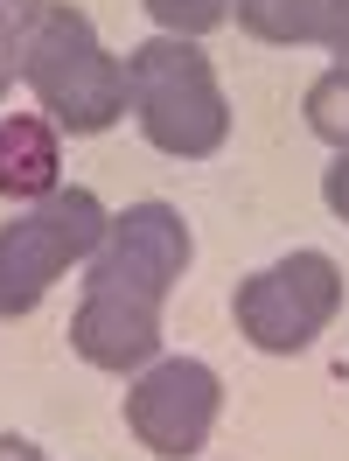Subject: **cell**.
Returning <instances> with one entry per match:
<instances>
[{
    "label": "cell",
    "mask_w": 349,
    "mask_h": 461,
    "mask_svg": "<svg viewBox=\"0 0 349 461\" xmlns=\"http://www.w3.org/2000/svg\"><path fill=\"white\" fill-rule=\"evenodd\" d=\"M126 113L140 119L147 147L174 161H210L231 140V105L217 91L210 57L189 35H147L126 57Z\"/></svg>",
    "instance_id": "1"
},
{
    "label": "cell",
    "mask_w": 349,
    "mask_h": 461,
    "mask_svg": "<svg viewBox=\"0 0 349 461\" xmlns=\"http://www.w3.org/2000/svg\"><path fill=\"white\" fill-rule=\"evenodd\" d=\"M22 77H29L42 119L63 126V133H105L126 113V63L105 57L91 14L70 7V0L42 7L29 50H22Z\"/></svg>",
    "instance_id": "2"
},
{
    "label": "cell",
    "mask_w": 349,
    "mask_h": 461,
    "mask_svg": "<svg viewBox=\"0 0 349 461\" xmlns=\"http://www.w3.org/2000/svg\"><path fill=\"white\" fill-rule=\"evenodd\" d=\"M105 230H112L105 203L91 196V189H77V182L49 189L29 217L0 224V321L42 308V294L57 287L70 266H85L105 245Z\"/></svg>",
    "instance_id": "3"
},
{
    "label": "cell",
    "mask_w": 349,
    "mask_h": 461,
    "mask_svg": "<svg viewBox=\"0 0 349 461\" xmlns=\"http://www.w3.org/2000/svg\"><path fill=\"white\" fill-rule=\"evenodd\" d=\"M231 315H237V336L252 349L300 357L328 321L343 315V266L328 252H315V245H300V252H287V259H273V266L237 280Z\"/></svg>",
    "instance_id": "4"
},
{
    "label": "cell",
    "mask_w": 349,
    "mask_h": 461,
    "mask_svg": "<svg viewBox=\"0 0 349 461\" xmlns=\"http://www.w3.org/2000/svg\"><path fill=\"white\" fill-rule=\"evenodd\" d=\"M217 412H224V377L210 371L203 357H154V364H140L133 392H126L133 440L147 455H168V461L203 455Z\"/></svg>",
    "instance_id": "5"
},
{
    "label": "cell",
    "mask_w": 349,
    "mask_h": 461,
    "mask_svg": "<svg viewBox=\"0 0 349 461\" xmlns=\"http://www.w3.org/2000/svg\"><path fill=\"white\" fill-rule=\"evenodd\" d=\"M196 259V238H189V217L174 210V203L147 196V203H126L105 230V245L91 252V273L98 280H119V287H140V294H161L189 273Z\"/></svg>",
    "instance_id": "6"
},
{
    "label": "cell",
    "mask_w": 349,
    "mask_h": 461,
    "mask_svg": "<svg viewBox=\"0 0 349 461\" xmlns=\"http://www.w3.org/2000/svg\"><path fill=\"white\" fill-rule=\"evenodd\" d=\"M70 349L91 371H140L161 357V294L85 273V301L70 315Z\"/></svg>",
    "instance_id": "7"
},
{
    "label": "cell",
    "mask_w": 349,
    "mask_h": 461,
    "mask_svg": "<svg viewBox=\"0 0 349 461\" xmlns=\"http://www.w3.org/2000/svg\"><path fill=\"white\" fill-rule=\"evenodd\" d=\"M49 189H63L57 126L42 113H0V196L42 203Z\"/></svg>",
    "instance_id": "8"
},
{
    "label": "cell",
    "mask_w": 349,
    "mask_h": 461,
    "mask_svg": "<svg viewBox=\"0 0 349 461\" xmlns=\"http://www.w3.org/2000/svg\"><path fill=\"white\" fill-rule=\"evenodd\" d=\"M300 119H308V133H315V140H328L336 154L349 147V63L321 70L315 85H308V98H300Z\"/></svg>",
    "instance_id": "9"
},
{
    "label": "cell",
    "mask_w": 349,
    "mask_h": 461,
    "mask_svg": "<svg viewBox=\"0 0 349 461\" xmlns=\"http://www.w3.org/2000/svg\"><path fill=\"white\" fill-rule=\"evenodd\" d=\"M231 22L252 35V42H273V50H300V42H308L300 0H231Z\"/></svg>",
    "instance_id": "10"
},
{
    "label": "cell",
    "mask_w": 349,
    "mask_h": 461,
    "mask_svg": "<svg viewBox=\"0 0 349 461\" xmlns=\"http://www.w3.org/2000/svg\"><path fill=\"white\" fill-rule=\"evenodd\" d=\"M42 7H49V0H0V98H7V85L22 77V50H29Z\"/></svg>",
    "instance_id": "11"
},
{
    "label": "cell",
    "mask_w": 349,
    "mask_h": 461,
    "mask_svg": "<svg viewBox=\"0 0 349 461\" xmlns=\"http://www.w3.org/2000/svg\"><path fill=\"white\" fill-rule=\"evenodd\" d=\"M147 14L161 22V35H210L231 22V0H147Z\"/></svg>",
    "instance_id": "12"
},
{
    "label": "cell",
    "mask_w": 349,
    "mask_h": 461,
    "mask_svg": "<svg viewBox=\"0 0 349 461\" xmlns=\"http://www.w3.org/2000/svg\"><path fill=\"white\" fill-rule=\"evenodd\" d=\"M300 14H308V42L349 63V0H300Z\"/></svg>",
    "instance_id": "13"
},
{
    "label": "cell",
    "mask_w": 349,
    "mask_h": 461,
    "mask_svg": "<svg viewBox=\"0 0 349 461\" xmlns=\"http://www.w3.org/2000/svg\"><path fill=\"white\" fill-rule=\"evenodd\" d=\"M321 203H328V210H336V217L349 224V147L336 154V161H328V175H321Z\"/></svg>",
    "instance_id": "14"
},
{
    "label": "cell",
    "mask_w": 349,
    "mask_h": 461,
    "mask_svg": "<svg viewBox=\"0 0 349 461\" xmlns=\"http://www.w3.org/2000/svg\"><path fill=\"white\" fill-rule=\"evenodd\" d=\"M0 461H42V447L22 440V433H0Z\"/></svg>",
    "instance_id": "15"
}]
</instances>
